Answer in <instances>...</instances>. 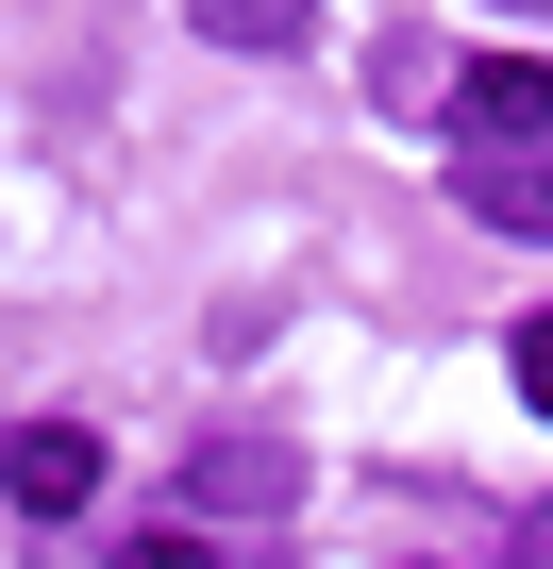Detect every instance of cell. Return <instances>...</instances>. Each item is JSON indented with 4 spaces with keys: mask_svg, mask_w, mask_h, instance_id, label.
<instances>
[{
    "mask_svg": "<svg viewBox=\"0 0 553 569\" xmlns=\"http://www.w3.org/2000/svg\"><path fill=\"white\" fill-rule=\"evenodd\" d=\"M436 118L470 134V168H486V151H536V134H553V68H536V51H470Z\"/></svg>",
    "mask_w": 553,
    "mask_h": 569,
    "instance_id": "obj_1",
    "label": "cell"
},
{
    "mask_svg": "<svg viewBox=\"0 0 553 569\" xmlns=\"http://www.w3.org/2000/svg\"><path fill=\"white\" fill-rule=\"evenodd\" d=\"M0 502H18V519H85L101 502V436L85 419H18V436H0Z\"/></svg>",
    "mask_w": 553,
    "mask_h": 569,
    "instance_id": "obj_2",
    "label": "cell"
},
{
    "mask_svg": "<svg viewBox=\"0 0 553 569\" xmlns=\"http://www.w3.org/2000/svg\"><path fill=\"white\" fill-rule=\"evenodd\" d=\"M185 502H201V519H268V502H286V452H268V436H218V452L185 469Z\"/></svg>",
    "mask_w": 553,
    "mask_h": 569,
    "instance_id": "obj_3",
    "label": "cell"
},
{
    "mask_svg": "<svg viewBox=\"0 0 553 569\" xmlns=\"http://www.w3.org/2000/svg\"><path fill=\"white\" fill-rule=\"evenodd\" d=\"M453 184H470L486 234H553V151H486V168H453Z\"/></svg>",
    "mask_w": 553,
    "mask_h": 569,
    "instance_id": "obj_4",
    "label": "cell"
},
{
    "mask_svg": "<svg viewBox=\"0 0 553 569\" xmlns=\"http://www.w3.org/2000/svg\"><path fill=\"white\" fill-rule=\"evenodd\" d=\"M185 18H201L218 51H303V34H319V0H185Z\"/></svg>",
    "mask_w": 553,
    "mask_h": 569,
    "instance_id": "obj_5",
    "label": "cell"
},
{
    "mask_svg": "<svg viewBox=\"0 0 553 569\" xmlns=\"http://www.w3.org/2000/svg\"><path fill=\"white\" fill-rule=\"evenodd\" d=\"M503 369H520V402L553 419V319H520V336H503Z\"/></svg>",
    "mask_w": 553,
    "mask_h": 569,
    "instance_id": "obj_6",
    "label": "cell"
},
{
    "mask_svg": "<svg viewBox=\"0 0 553 569\" xmlns=\"http://www.w3.org/2000/svg\"><path fill=\"white\" fill-rule=\"evenodd\" d=\"M118 569H218V552H201V536H135Z\"/></svg>",
    "mask_w": 553,
    "mask_h": 569,
    "instance_id": "obj_7",
    "label": "cell"
},
{
    "mask_svg": "<svg viewBox=\"0 0 553 569\" xmlns=\"http://www.w3.org/2000/svg\"><path fill=\"white\" fill-rule=\"evenodd\" d=\"M520 18H553V0H520Z\"/></svg>",
    "mask_w": 553,
    "mask_h": 569,
    "instance_id": "obj_8",
    "label": "cell"
}]
</instances>
